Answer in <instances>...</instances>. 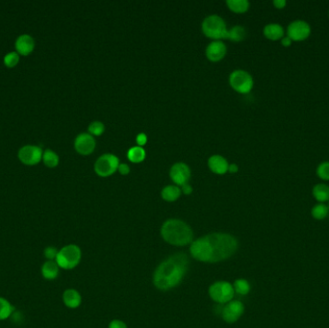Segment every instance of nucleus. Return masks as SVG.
Instances as JSON below:
<instances>
[{"label":"nucleus","instance_id":"nucleus-1","mask_svg":"<svg viewBox=\"0 0 329 328\" xmlns=\"http://www.w3.org/2000/svg\"><path fill=\"white\" fill-rule=\"evenodd\" d=\"M237 248L238 242L232 235L212 233L194 241L190 246V252L198 261L217 263L230 258Z\"/></svg>","mask_w":329,"mask_h":328},{"label":"nucleus","instance_id":"nucleus-2","mask_svg":"<svg viewBox=\"0 0 329 328\" xmlns=\"http://www.w3.org/2000/svg\"><path fill=\"white\" fill-rule=\"evenodd\" d=\"M189 260L184 253L174 254L156 268L153 275L155 287L161 291H167L176 287L185 276Z\"/></svg>","mask_w":329,"mask_h":328},{"label":"nucleus","instance_id":"nucleus-3","mask_svg":"<svg viewBox=\"0 0 329 328\" xmlns=\"http://www.w3.org/2000/svg\"><path fill=\"white\" fill-rule=\"evenodd\" d=\"M161 235L167 244L177 246L192 244L194 238L192 228L184 222L176 219L164 222L161 228Z\"/></svg>","mask_w":329,"mask_h":328},{"label":"nucleus","instance_id":"nucleus-4","mask_svg":"<svg viewBox=\"0 0 329 328\" xmlns=\"http://www.w3.org/2000/svg\"><path fill=\"white\" fill-rule=\"evenodd\" d=\"M202 32L206 37L220 41V39H227L228 29L225 20L218 15L208 16L201 24Z\"/></svg>","mask_w":329,"mask_h":328},{"label":"nucleus","instance_id":"nucleus-5","mask_svg":"<svg viewBox=\"0 0 329 328\" xmlns=\"http://www.w3.org/2000/svg\"><path fill=\"white\" fill-rule=\"evenodd\" d=\"M81 249L76 245H67L62 247L57 255L56 263L63 269H72L81 261Z\"/></svg>","mask_w":329,"mask_h":328},{"label":"nucleus","instance_id":"nucleus-6","mask_svg":"<svg viewBox=\"0 0 329 328\" xmlns=\"http://www.w3.org/2000/svg\"><path fill=\"white\" fill-rule=\"evenodd\" d=\"M229 83L232 89L240 94H248L254 85L251 74L244 69H236L229 76Z\"/></svg>","mask_w":329,"mask_h":328},{"label":"nucleus","instance_id":"nucleus-7","mask_svg":"<svg viewBox=\"0 0 329 328\" xmlns=\"http://www.w3.org/2000/svg\"><path fill=\"white\" fill-rule=\"evenodd\" d=\"M234 287L232 284L226 281H219L209 288V295L211 298L219 304L228 303L233 299Z\"/></svg>","mask_w":329,"mask_h":328},{"label":"nucleus","instance_id":"nucleus-8","mask_svg":"<svg viewBox=\"0 0 329 328\" xmlns=\"http://www.w3.org/2000/svg\"><path fill=\"white\" fill-rule=\"evenodd\" d=\"M119 164L120 159L116 155L106 153L97 160L95 164V171L101 177H108L118 170Z\"/></svg>","mask_w":329,"mask_h":328},{"label":"nucleus","instance_id":"nucleus-9","mask_svg":"<svg viewBox=\"0 0 329 328\" xmlns=\"http://www.w3.org/2000/svg\"><path fill=\"white\" fill-rule=\"evenodd\" d=\"M311 35V26L301 20L292 21L287 27V36L293 41H303Z\"/></svg>","mask_w":329,"mask_h":328},{"label":"nucleus","instance_id":"nucleus-10","mask_svg":"<svg viewBox=\"0 0 329 328\" xmlns=\"http://www.w3.org/2000/svg\"><path fill=\"white\" fill-rule=\"evenodd\" d=\"M43 151L37 145H24L19 151V159L22 164L26 165L38 164L42 160Z\"/></svg>","mask_w":329,"mask_h":328},{"label":"nucleus","instance_id":"nucleus-11","mask_svg":"<svg viewBox=\"0 0 329 328\" xmlns=\"http://www.w3.org/2000/svg\"><path fill=\"white\" fill-rule=\"evenodd\" d=\"M245 306L239 300H231L222 309L223 319L229 324L236 323L244 314Z\"/></svg>","mask_w":329,"mask_h":328},{"label":"nucleus","instance_id":"nucleus-12","mask_svg":"<svg viewBox=\"0 0 329 328\" xmlns=\"http://www.w3.org/2000/svg\"><path fill=\"white\" fill-rule=\"evenodd\" d=\"M170 179L176 185H182L188 183L191 177V169L188 164L183 162H178L173 164L169 170Z\"/></svg>","mask_w":329,"mask_h":328},{"label":"nucleus","instance_id":"nucleus-13","mask_svg":"<svg viewBox=\"0 0 329 328\" xmlns=\"http://www.w3.org/2000/svg\"><path fill=\"white\" fill-rule=\"evenodd\" d=\"M96 140L89 133L78 135L74 141V148L81 155H90L96 149Z\"/></svg>","mask_w":329,"mask_h":328},{"label":"nucleus","instance_id":"nucleus-14","mask_svg":"<svg viewBox=\"0 0 329 328\" xmlns=\"http://www.w3.org/2000/svg\"><path fill=\"white\" fill-rule=\"evenodd\" d=\"M227 46L222 41H213L206 47V56L211 62H219L227 55Z\"/></svg>","mask_w":329,"mask_h":328},{"label":"nucleus","instance_id":"nucleus-15","mask_svg":"<svg viewBox=\"0 0 329 328\" xmlns=\"http://www.w3.org/2000/svg\"><path fill=\"white\" fill-rule=\"evenodd\" d=\"M17 52L22 56H28L35 48V41L30 35H21L15 43Z\"/></svg>","mask_w":329,"mask_h":328},{"label":"nucleus","instance_id":"nucleus-16","mask_svg":"<svg viewBox=\"0 0 329 328\" xmlns=\"http://www.w3.org/2000/svg\"><path fill=\"white\" fill-rule=\"evenodd\" d=\"M228 162L227 159L219 154L213 155L208 159L209 168L217 174H225L228 171Z\"/></svg>","mask_w":329,"mask_h":328},{"label":"nucleus","instance_id":"nucleus-17","mask_svg":"<svg viewBox=\"0 0 329 328\" xmlns=\"http://www.w3.org/2000/svg\"><path fill=\"white\" fill-rule=\"evenodd\" d=\"M264 36L269 41H281L284 37L285 30L282 25L278 23H268L263 30Z\"/></svg>","mask_w":329,"mask_h":328},{"label":"nucleus","instance_id":"nucleus-18","mask_svg":"<svg viewBox=\"0 0 329 328\" xmlns=\"http://www.w3.org/2000/svg\"><path fill=\"white\" fill-rule=\"evenodd\" d=\"M63 301L66 307L75 309L81 304V295L74 289H67L63 294Z\"/></svg>","mask_w":329,"mask_h":328},{"label":"nucleus","instance_id":"nucleus-19","mask_svg":"<svg viewBox=\"0 0 329 328\" xmlns=\"http://www.w3.org/2000/svg\"><path fill=\"white\" fill-rule=\"evenodd\" d=\"M60 267L56 261H46L41 266V275L46 280H54L59 275Z\"/></svg>","mask_w":329,"mask_h":328},{"label":"nucleus","instance_id":"nucleus-20","mask_svg":"<svg viewBox=\"0 0 329 328\" xmlns=\"http://www.w3.org/2000/svg\"><path fill=\"white\" fill-rule=\"evenodd\" d=\"M312 195L318 203H326L329 201V186L325 183L315 185L312 190Z\"/></svg>","mask_w":329,"mask_h":328},{"label":"nucleus","instance_id":"nucleus-21","mask_svg":"<svg viewBox=\"0 0 329 328\" xmlns=\"http://www.w3.org/2000/svg\"><path fill=\"white\" fill-rule=\"evenodd\" d=\"M181 189L176 185H168L164 187L161 192L162 198L167 202H173L177 200L181 196Z\"/></svg>","mask_w":329,"mask_h":328},{"label":"nucleus","instance_id":"nucleus-22","mask_svg":"<svg viewBox=\"0 0 329 328\" xmlns=\"http://www.w3.org/2000/svg\"><path fill=\"white\" fill-rule=\"evenodd\" d=\"M247 37V30L244 26L236 25L232 28H230L227 32V38L228 40L232 41H244Z\"/></svg>","mask_w":329,"mask_h":328},{"label":"nucleus","instance_id":"nucleus-23","mask_svg":"<svg viewBox=\"0 0 329 328\" xmlns=\"http://www.w3.org/2000/svg\"><path fill=\"white\" fill-rule=\"evenodd\" d=\"M15 313V307L3 296H0V321L10 319Z\"/></svg>","mask_w":329,"mask_h":328},{"label":"nucleus","instance_id":"nucleus-24","mask_svg":"<svg viewBox=\"0 0 329 328\" xmlns=\"http://www.w3.org/2000/svg\"><path fill=\"white\" fill-rule=\"evenodd\" d=\"M329 214V206L326 203H317L311 209V216L317 221H323L328 218Z\"/></svg>","mask_w":329,"mask_h":328},{"label":"nucleus","instance_id":"nucleus-25","mask_svg":"<svg viewBox=\"0 0 329 328\" xmlns=\"http://www.w3.org/2000/svg\"><path fill=\"white\" fill-rule=\"evenodd\" d=\"M127 158L133 163H142L145 158V150L142 146H133L128 150Z\"/></svg>","mask_w":329,"mask_h":328},{"label":"nucleus","instance_id":"nucleus-26","mask_svg":"<svg viewBox=\"0 0 329 328\" xmlns=\"http://www.w3.org/2000/svg\"><path fill=\"white\" fill-rule=\"evenodd\" d=\"M59 156L51 149H46L42 154V162L47 167H55L59 164Z\"/></svg>","mask_w":329,"mask_h":328},{"label":"nucleus","instance_id":"nucleus-27","mask_svg":"<svg viewBox=\"0 0 329 328\" xmlns=\"http://www.w3.org/2000/svg\"><path fill=\"white\" fill-rule=\"evenodd\" d=\"M228 8L235 13H245L249 9V2L247 0H227Z\"/></svg>","mask_w":329,"mask_h":328},{"label":"nucleus","instance_id":"nucleus-28","mask_svg":"<svg viewBox=\"0 0 329 328\" xmlns=\"http://www.w3.org/2000/svg\"><path fill=\"white\" fill-rule=\"evenodd\" d=\"M234 291L241 295H246L249 291H250V284L248 283V281L246 280V279H237L235 282H234Z\"/></svg>","mask_w":329,"mask_h":328},{"label":"nucleus","instance_id":"nucleus-29","mask_svg":"<svg viewBox=\"0 0 329 328\" xmlns=\"http://www.w3.org/2000/svg\"><path fill=\"white\" fill-rule=\"evenodd\" d=\"M317 175L324 181H329V161H325L318 165Z\"/></svg>","mask_w":329,"mask_h":328},{"label":"nucleus","instance_id":"nucleus-30","mask_svg":"<svg viewBox=\"0 0 329 328\" xmlns=\"http://www.w3.org/2000/svg\"><path fill=\"white\" fill-rule=\"evenodd\" d=\"M19 62H20V54L17 51L9 52L4 57V65L7 67H14L19 64Z\"/></svg>","mask_w":329,"mask_h":328},{"label":"nucleus","instance_id":"nucleus-31","mask_svg":"<svg viewBox=\"0 0 329 328\" xmlns=\"http://www.w3.org/2000/svg\"><path fill=\"white\" fill-rule=\"evenodd\" d=\"M89 134L92 136H100L105 131V126L101 122H93L88 127Z\"/></svg>","mask_w":329,"mask_h":328},{"label":"nucleus","instance_id":"nucleus-32","mask_svg":"<svg viewBox=\"0 0 329 328\" xmlns=\"http://www.w3.org/2000/svg\"><path fill=\"white\" fill-rule=\"evenodd\" d=\"M59 249H57L55 246H47L43 250V256L47 261H55L58 255Z\"/></svg>","mask_w":329,"mask_h":328},{"label":"nucleus","instance_id":"nucleus-33","mask_svg":"<svg viewBox=\"0 0 329 328\" xmlns=\"http://www.w3.org/2000/svg\"><path fill=\"white\" fill-rule=\"evenodd\" d=\"M136 142L138 144V146H144V144H146L147 142V137L144 133H140L137 137H136Z\"/></svg>","mask_w":329,"mask_h":328},{"label":"nucleus","instance_id":"nucleus-34","mask_svg":"<svg viewBox=\"0 0 329 328\" xmlns=\"http://www.w3.org/2000/svg\"><path fill=\"white\" fill-rule=\"evenodd\" d=\"M109 328H127V326L124 324V322H122V321L114 320L113 322L110 323Z\"/></svg>","mask_w":329,"mask_h":328},{"label":"nucleus","instance_id":"nucleus-35","mask_svg":"<svg viewBox=\"0 0 329 328\" xmlns=\"http://www.w3.org/2000/svg\"><path fill=\"white\" fill-rule=\"evenodd\" d=\"M118 170L120 171V173H121V174H123V175H126V174H128V173L130 172V167H129V165H128V164L123 163V164H119Z\"/></svg>","mask_w":329,"mask_h":328},{"label":"nucleus","instance_id":"nucleus-36","mask_svg":"<svg viewBox=\"0 0 329 328\" xmlns=\"http://www.w3.org/2000/svg\"><path fill=\"white\" fill-rule=\"evenodd\" d=\"M287 5V2L285 0H274L273 1V6L276 8V9H284Z\"/></svg>","mask_w":329,"mask_h":328},{"label":"nucleus","instance_id":"nucleus-37","mask_svg":"<svg viewBox=\"0 0 329 328\" xmlns=\"http://www.w3.org/2000/svg\"><path fill=\"white\" fill-rule=\"evenodd\" d=\"M181 192L185 195H191L193 193V187L189 183H186V184L182 185L181 186Z\"/></svg>","mask_w":329,"mask_h":328},{"label":"nucleus","instance_id":"nucleus-38","mask_svg":"<svg viewBox=\"0 0 329 328\" xmlns=\"http://www.w3.org/2000/svg\"><path fill=\"white\" fill-rule=\"evenodd\" d=\"M280 41H281V44H282L283 46H285V47L291 46V44L293 43V41L289 38L288 36H284V37L282 38V40Z\"/></svg>","mask_w":329,"mask_h":328},{"label":"nucleus","instance_id":"nucleus-39","mask_svg":"<svg viewBox=\"0 0 329 328\" xmlns=\"http://www.w3.org/2000/svg\"><path fill=\"white\" fill-rule=\"evenodd\" d=\"M238 169H239V167H238V165L236 164H230L228 165V171L231 172V173L237 172Z\"/></svg>","mask_w":329,"mask_h":328},{"label":"nucleus","instance_id":"nucleus-40","mask_svg":"<svg viewBox=\"0 0 329 328\" xmlns=\"http://www.w3.org/2000/svg\"></svg>","mask_w":329,"mask_h":328}]
</instances>
